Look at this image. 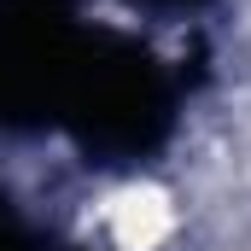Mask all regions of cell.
Segmentation results:
<instances>
[{"label": "cell", "mask_w": 251, "mask_h": 251, "mask_svg": "<svg viewBox=\"0 0 251 251\" xmlns=\"http://www.w3.org/2000/svg\"><path fill=\"white\" fill-rule=\"evenodd\" d=\"M164 228H170V216H164V204H158L152 193L117 204V240H123V246H152Z\"/></svg>", "instance_id": "1"}]
</instances>
